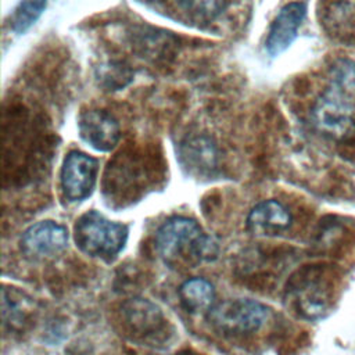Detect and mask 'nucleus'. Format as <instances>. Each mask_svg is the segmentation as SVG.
<instances>
[{
	"instance_id": "1",
	"label": "nucleus",
	"mask_w": 355,
	"mask_h": 355,
	"mask_svg": "<svg viewBox=\"0 0 355 355\" xmlns=\"http://www.w3.org/2000/svg\"><path fill=\"white\" fill-rule=\"evenodd\" d=\"M155 248L171 265L180 261L208 262L219 254L218 243L205 234L196 220L184 216L171 218L158 227Z\"/></svg>"
},
{
	"instance_id": "2",
	"label": "nucleus",
	"mask_w": 355,
	"mask_h": 355,
	"mask_svg": "<svg viewBox=\"0 0 355 355\" xmlns=\"http://www.w3.org/2000/svg\"><path fill=\"white\" fill-rule=\"evenodd\" d=\"M312 122L330 139L345 140L355 135V92L329 82L313 105Z\"/></svg>"
},
{
	"instance_id": "3",
	"label": "nucleus",
	"mask_w": 355,
	"mask_h": 355,
	"mask_svg": "<svg viewBox=\"0 0 355 355\" xmlns=\"http://www.w3.org/2000/svg\"><path fill=\"white\" fill-rule=\"evenodd\" d=\"M128 227L97 211H89L75 223V243L85 254L105 261L114 259L125 247Z\"/></svg>"
},
{
	"instance_id": "4",
	"label": "nucleus",
	"mask_w": 355,
	"mask_h": 355,
	"mask_svg": "<svg viewBox=\"0 0 355 355\" xmlns=\"http://www.w3.org/2000/svg\"><path fill=\"white\" fill-rule=\"evenodd\" d=\"M269 309L250 298H232L215 305L208 311L207 318L218 331L223 334H248L258 331L268 320Z\"/></svg>"
},
{
	"instance_id": "5",
	"label": "nucleus",
	"mask_w": 355,
	"mask_h": 355,
	"mask_svg": "<svg viewBox=\"0 0 355 355\" xmlns=\"http://www.w3.org/2000/svg\"><path fill=\"white\" fill-rule=\"evenodd\" d=\"M97 172L98 162L96 158L76 150L68 153L60 173L64 197L68 201H82L87 198L94 189Z\"/></svg>"
},
{
	"instance_id": "6",
	"label": "nucleus",
	"mask_w": 355,
	"mask_h": 355,
	"mask_svg": "<svg viewBox=\"0 0 355 355\" xmlns=\"http://www.w3.org/2000/svg\"><path fill=\"white\" fill-rule=\"evenodd\" d=\"M78 130L85 143L101 153L115 148L121 139L118 121L103 110L83 111L78 119Z\"/></svg>"
},
{
	"instance_id": "7",
	"label": "nucleus",
	"mask_w": 355,
	"mask_h": 355,
	"mask_svg": "<svg viewBox=\"0 0 355 355\" xmlns=\"http://www.w3.org/2000/svg\"><path fill=\"white\" fill-rule=\"evenodd\" d=\"M68 244V230L54 220H40L29 226L21 237L22 251L33 258L53 257Z\"/></svg>"
},
{
	"instance_id": "8",
	"label": "nucleus",
	"mask_w": 355,
	"mask_h": 355,
	"mask_svg": "<svg viewBox=\"0 0 355 355\" xmlns=\"http://www.w3.org/2000/svg\"><path fill=\"white\" fill-rule=\"evenodd\" d=\"M306 4L304 1H291L280 8L268 31L265 47L276 57L286 51L297 37L298 29L305 18Z\"/></svg>"
},
{
	"instance_id": "9",
	"label": "nucleus",
	"mask_w": 355,
	"mask_h": 355,
	"mask_svg": "<svg viewBox=\"0 0 355 355\" xmlns=\"http://www.w3.org/2000/svg\"><path fill=\"white\" fill-rule=\"evenodd\" d=\"M247 229L255 236L276 234L291 225L290 211L277 200L255 204L247 216Z\"/></svg>"
},
{
	"instance_id": "10",
	"label": "nucleus",
	"mask_w": 355,
	"mask_h": 355,
	"mask_svg": "<svg viewBox=\"0 0 355 355\" xmlns=\"http://www.w3.org/2000/svg\"><path fill=\"white\" fill-rule=\"evenodd\" d=\"M179 158L190 173L209 175L218 166V148L208 136H193L180 143Z\"/></svg>"
},
{
	"instance_id": "11",
	"label": "nucleus",
	"mask_w": 355,
	"mask_h": 355,
	"mask_svg": "<svg viewBox=\"0 0 355 355\" xmlns=\"http://www.w3.org/2000/svg\"><path fill=\"white\" fill-rule=\"evenodd\" d=\"M122 313L130 330L141 336H153L165 327L162 311L146 298H132L123 304Z\"/></svg>"
},
{
	"instance_id": "12",
	"label": "nucleus",
	"mask_w": 355,
	"mask_h": 355,
	"mask_svg": "<svg viewBox=\"0 0 355 355\" xmlns=\"http://www.w3.org/2000/svg\"><path fill=\"white\" fill-rule=\"evenodd\" d=\"M294 301L298 309L308 318H316L324 312L327 305V293L324 284L318 276L300 277L293 287Z\"/></svg>"
},
{
	"instance_id": "13",
	"label": "nucleus",
	"mask_w": 355,
	"mask_h": 355,
	"mask_svg": "<svg viewBox=\"0 0 355 355\" xmlns=\"http://www.w3.org/2000/svg\"><path fill=\"white\" fill-rule=\"evenodd\" d=\"M179 298L184 309L200 313L207 312L215 305V288L204 277H191L179 287Z\"/></svg>"
},
{
	"instance_id": "14",
	"label": "nucleus",
	"mask_w": 355,
	"mask_h": 355,
	"mask_svg": "<svg viewBox=\"0 0 355 355\" xmlns=\"http://www.w3.org/2000/svg\"><path fill=\"white\" fill-rule=\"evenodd\" d=\"M323 22L330 35L341 40H351L355 36V6L347 0L329 4Z\"/></svg>"
},
{
	"instance_id": "15",
	"label": "nucleus",
	"mask_w": 355,
	"mask_h": 355,
	"mask_svg": "<svg viewBox=\"0 0 355 355\" xmlns=\"http://www.w3.org/2000/svg\"><path fill=\"white\" fill-rule=\"evenodd\" d=\"M173 7L187 19L209 24L225 10V0H171Z\"/></svg>"
},
{
	"instance_id": "16",
	"label": "nucleus",
	"mask_w": 355,
	"mask_h": 355,
	"mask_svg": "<svg viewBox=\"0 0 355 355\" xmlns=\"http://www.w3.org/2000/svg\"><path fill=\"white\" fill-rule=\"evenodd\" d=\"M3 320L10 327H21V323H24L31 312L29 306V298H24L25 294L19 293L17 290L3 288Z\"/></svg>"
},
{
	"instance_id": "17",
	"label": "nucleus",
	"mask_w": 355,
	"mask_h": 355,
	"mask_svg": "<svg viewBox=\"0 0 355 355\" xmlns=\"http://www.w3.org/2000/svg\"><path fill=\"white\" fill-rule=\"evenodd\" d=\"M47 0H22L11 15V28L17 33H24L40 17Z\"/></svg>"
}]
</instances>
